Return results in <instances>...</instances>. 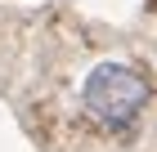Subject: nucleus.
<instances>
[{
    "label": "nucleus",
    "instance_id": "obj_1",
    "mask_svg": "<svg viewBox=\"0 0 157 152\" xmlns=\"http://www.w3.org/2000/svg\"><path fill=\"white\" fill-rule=\"evenodd\" d=\"M153 103V81L135 63H99L81 81V107L108 134H126Z\"/></svg>",
    "mask_w": 157,
    "mask_h": 152
}]
</instances>
